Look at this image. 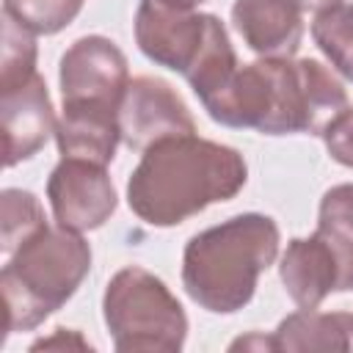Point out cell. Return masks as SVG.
Masks as SVG:
<instances>
[{"mask_svg":"<svg viewBox=\"0 0 353 353\" xmlns=\"http://www.w3.org/2000/svg\"><path fill=\"white\" fill-rule=\"evenodd\" d=\"M36 33L17 25L3 14V47H0V94L25 85L36 74Z\"/></svg>","mask_w":353,"mask_h":353,"instance_id":"d6986e66","label":"cell"},{"mask_svg":"<svg viewBox=\"0 0 353 353\" xmlns=\"http://www.w3.org/2000/svg\"><path fill=\"white\" fill-rule=\"evenodd\" d=\"M47 199L55 223L80 234L99 229L119 204L105 165L77 157H61V163L52 168L47 179Z\"/></svg>","mask_w":353,"mask_h":353,"instance_id":"52a82bcc","label":"cell"},{"mask_svg":"<svg viewBox=\"0 0 353 353\" xmlns=\"http://www.w3.org/2000/svg\"><path fill=\"white\" fill-rule=\"evenodd\" d=\"M207 33V14L174 6L168 0H141L135 11V44L138 50L171 72L193 66Z\"/></svg>","mask_w":353,"mask_h":353,"instance_id":"9c48e42d","label":"cell"},{"mask_svg":"<svg viewBox=\"0 0 353 353\" xmlns=\"http://www.w3.org/2000/svg\"><path fill=\"white\" fill-rule=\"evenodd\" d=\"M339 3H345V0H301V6H303V11H325V8H331V6H339Z\"/></svg>","mask_w":353,"mask_h":353,"instance_id":"cb8c5ba5","label":"cell"},{"mask_svg":"<svg viewBox=\"0 0 353 353\" xmlns=\"http://www.w3.org/2000/svg\"><path fill=\"white\" fill-rule=\"evenodd\" d=\"M58 83L63 102H97L119 108L130 83L127 58L116 41L105 36H83L61 55Z\"/></svg>","mask_w":353,"mask_h":353,"instance_id":"ba28073f","label":"cell"},{"mask_svg":"<svg viewBox=\"0 0 353 353\" xmlns=\"http://www.w3.org/2000/svg\"><path fill=\"white\" fill-rule=\"evenodd\" d=\"M119 141V108L97 102H63L55 121V143L61 157L108 165L116 157Z\"/></svg>","mask_w":353,"mask_h":353,"instance_id":"7c38bea8","label":"cell"},{"mask_svg":"<svg viewBox=\"0 0 353 353\" xmlns=\"http://www.w3.org/2000/svg\"><path fill=\"white\" fill-rule=\"evenodd\" d=\"M52 347H72V350H91V342L74 328H55L50 336H41L30 345V350H52Z\"/></svg>","mask_w":353,"mask_h":353,"instance_id":"7402d4cb","label":"cell"},{"mask_svg":"<svg viewBox=\"0 0 353 353\" xmlns=\"http://www.w3.org/2000/svg\"><path fill=\"white\" fill-rule=\"evenodd\" d=\"M248 165L234 146L176 135L143 149L127 179V204L149 226H176L210 204L234 199Z\"/></svg>","mask_w":353,"mask_h":353,"instance_id":"6da1fadb","label":"cell"},{"mask_svg":"<svg viewBox=\"0 0 353 353\" xmlns=\"http://www.w3.org/2000/svg\"><path fill=\"white\" fill-rule=\"evenodd\" d=\"M3 116V163L14 168L17 163L33 157L50 135H55V113L50 91L41 74H33L25 85L0 94Z\"/></svg>","mask_w":353,"mask_h":353,"instance_id":"30bf717a","label":"cell"},{"mask_svg":"<svg viewBox=\"0 0 353 353\" xmlns=\"http://www.w3.org/2000/svg\"><path fill=\"white\" fill-rule=\"evenodd\" d=\"M312 39L328 63L345 80H353V6L339 3L317 11L312 19Z\"/></svg>","mask_w":353,"mask_h":353,"instance_id":"ac0fdd59","label":"cell"},{"mask_svg":"<svg viewBox=\"0 0 353 353\" xmlns=\"http://www.w3.org/2000/svg\"><path fill=\"white\" fill-rule=\"evenodd\" d=\"M83 0H3V14L36 36H52L74 22Z\"/></svg>","mask_w":353,"mask_h":353,"instance_id":"ffe728a7","label":"cell"},{"mask_svg":"<svg viewBox=\"0 0 353 353\" xmlns=\"http://www.w3.org/2000/svg\"><path fill=\"white\" fill-rule=\"evenodd\" d=\"M168 3H174V6H185V8H196V6H201L204 0H168Z\"/></svg>","mask_w":353,"mask_h":353,"instance_id":"d4e9b609","label":"cell"},{"mask_svg":"<svg viewBox=\"0 0 353 353\" xmlns=\"http://www.w3.org/2000/svg\"><path fill=\"white\" fill-rule=\"evenodd\" d=\"M273 110L262 135H323V130L347 108L345 85L314 58H270Z\"/></svg>","mask_w":353,"mask_h":353,"instance_id":"5b68a950","label":"cell"},{"mask_svg":"<svg viewBox=\"0 0 353 353\" xmlns=\"http://www.w3.org/2000/svg\"><path fill=\"white\" fill-rule=\"evenodd\" d=\"M323 141L328 154L339 163L353 168V108H345L325 130H323Z\"/></svg>","mask_w":353,"mask_h":353,"instance_id":"44dd1931","label":"cell"},{"mask_svg":"<svg viewBox=\"0 0 353 353\" xmlns=\"http://www.w3.org/2000/svg\"><path fill=\"white\" fill-rule=\"evenodd\" d=\"M279 226L270 215L240 212L193 234L182 254V287L212 314L240 312L259 276L279 254Z\"/></svg>","mask_w":353,"mask_h":353,"instance_id":"7a4b0ae2","label":"cell"},{"mask_svg":"<svg viewBox=\"0 0 353 353\" xmlns=\"http://www.w3.org/2000/svg\"><path fill=\"white\" fill-rule=\"evenodd\" d=\"M273 347L281 353H328L353 350V312L301 309L279 323Z\"/></svg>","mask_w":353,"mask_h":353,"instance_id":"5bb4252c","label":"cell"},{"mask_svg":"<svg viewBox=\"0 0 353 353\" xmlns=\"http://www.w3.org/2000/svg\"><path fill=\"white\" fill-rule=\"evenodd\" d=\"M91 270V245L80 232L47 226L3 259L6 331H30L58 312Z\"/></svg>","mask_w":353,"mask_h":353,"instance_id":"3957f363","label":"cell"},{"mask_svg":"<svg viewBox=\"0 0 353 353\" xmlns=\"http://www.w3.org/2000/svg\"><path fill=\"white\" fill-rule=\"evenodd\" d=\"M44 210L39 199L30 190L22 188H6L0 196V248L3 259L11 256L22 243L36 237L41 229H47Z\"/></svg>","mask_w":353,"mask_h":353,"instance_id":"e0dca14e","label":"cell"},{"mask_svg":"<svg viewBox=\"0 0 353 353\" xmlns=\"http://www.w3.org/2000/svg\"><path fill=\"white\" fill-rule=\"evenodd\" d=\"M237 55L234 47L229 41V33L223 28V22L215 14H207V33L201 41V50L193 61V66L185 72L188 85L193 88V94L207 102L212 94H218L229 77L237 72Z\"/></svg>","mask_w":353,"mask_h":353,"instance_id":"2e32d148","label":"cell"},{"mask_svg":"<svg viewBox=\"0 0 353 353\" xmlns=\"http://www.w3.org/2000/svg\"><path fill=\"white\" fill-rule=\"evenodd\" d=\"M119 130L121 143L143 152L157 141L193 135L196 121L171 83L141 74L127 83V91L119 102Z\"/></svg>","mask_w":353,"mask_h":353,"instance_id":"8992f818","label":"cell"},{"mask_svg":"<svg viewBox=\"0 0 353 353\" xmlns=\"http://www.w3.org/2000/svg\"><path fill=\"white\" fill-rule=\"evenodd\" d=\"M279 276L298 309H317L331 292H336L339 281L334 254L317 232L312 237H295L287 243Z\"/></svg>","mask_w":353,"mask_h":353,"instance_id":"4fadbf2b","label":"cell"},{"mask_svg":"<svg viewBox=\"0 0 353 353\" xmlns=\"http://www.w3.org/2000/svg\"><path fill=\"white\" fill-rule=\"evenodd\" d=\"M276 350L273 347V336H265V334H248V336H240L229 345V350Z\"/></svg>","mask_w":353,"mask_h":353,"instance_id":"603a6c76","label":"cell"},{"mask_svg":"<svg viewBox=\"0 0 353 353\" xmlns=\"http://www.w3.org/2000/svg\"><path fill=\"white\" fill-rule=\"evenodd\" d=\"M232 22L262 58H292L303 39L301 0H234Z\"/></svg>","mask_w":353,"mask_h":353,"instance_id":"8fae6325","label":"cell"},{"mask_svg":"<svg viewBox=\"0 0 353 353\" xmlns=\"http://www.w3.org/2000/svg\"><path fill=\"white\" fill-rule=\"evenodd\" d=\"M102 317L121 353H174L188 336V314L163 279L141 265L121 268L105 287Z\"/></svg>","mask_w":353,"mask_h":353,"instance_id":"277c9868","label":"cell"},{"mask_svg":"<svg viewBox=\"0 0 353 353\" xmlns=\"http://www.w3.org/2000/svg\"><path fill=\"white\" fill-rule=\"evenodd\" d=\"M317 234L331 248L339 281L336 292H353V182L323 193L317 210Z\"/></svg>","mask_w":353,"mask_h":353,"instance_id":"9a60e30c","label":"cell"}]
</instances>
